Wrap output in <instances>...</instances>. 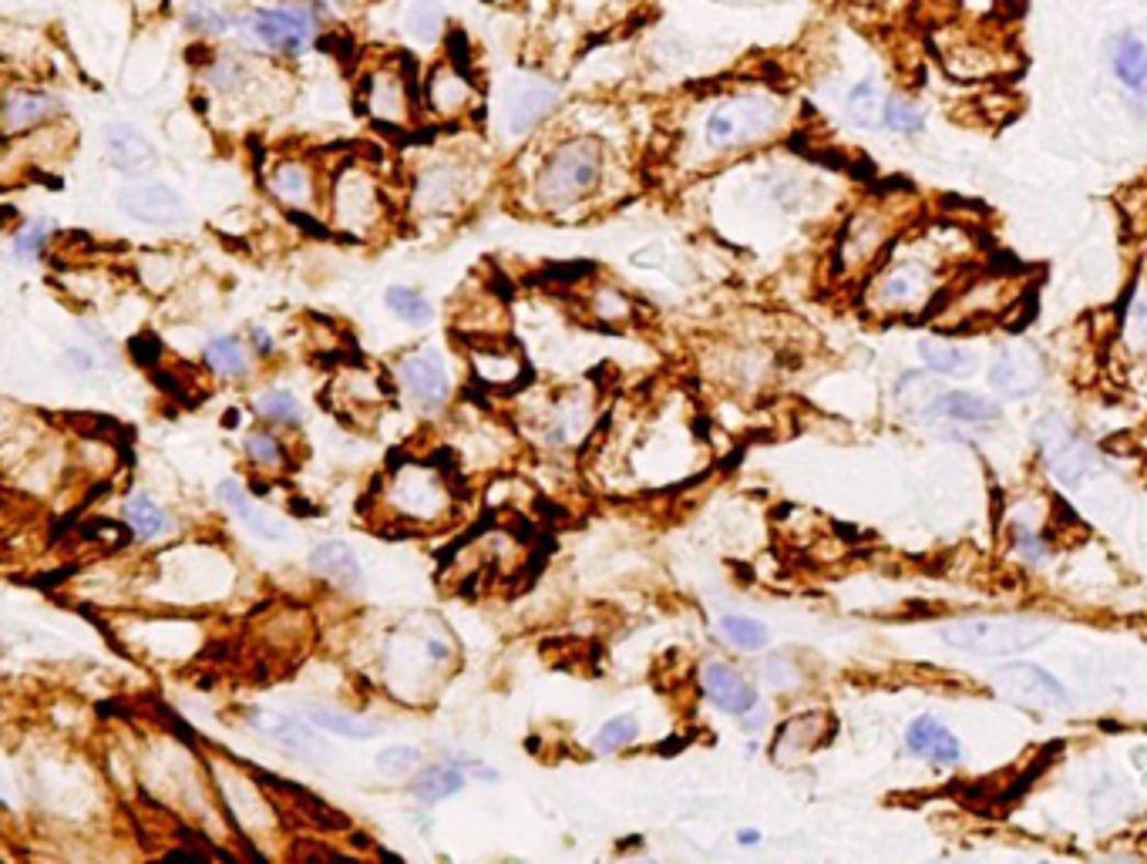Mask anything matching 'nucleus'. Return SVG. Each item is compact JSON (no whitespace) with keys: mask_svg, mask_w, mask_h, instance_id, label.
Listing matches in <instances>:
<instances>
[{"mask_svg":"<svg viewBox=\"0 0 1147 864\" xmlns=\"http://www.w3.org/2000/svg\"><path fill=\"white\" fill-rule=\"evenodd\" d=\"M556 101H559V91L549 81H522L519 88H512L509 101H505V128H509V135H515V138L528 135L545 115L553 112Z\"/></svg>","mask_w":1147,"mask_h":864,"instance_id":"11","label":"nucleus"},{"mask_svg":"<svg viewBox=\"0 0 1147 864\" xmlns=\"http://www.w3.org/2000/svg\"><path fill=\"white\" fill-rule=\"evenodd\" d=\"M316 31V14L303 4H277V8H259L253 14V34L259 44L280 54H300L310 47Z\"/></svg>","mask_w":1147,"mask_h":864,"instance_id":"4","label":"nucleus"},{"mask_svg":"<svg viewBox=\"0 0 1147 864\" xmlns=\"http://www.w3.org/2000/svg\"><path fill=\"white\" fill-rule=\"evenodd\" d=\"M256 414L269 424H300L303 420V407L297 401V394L283 391V388H269L253 401Z\"/></svg>","mask_w":1147,"mask_h":864,"instance_id":"34","label":"nucleus"},{"mask_svg":"<svg viewBox=\"0 0 1147 864\" xmlns=\"http://www.w3.org/2000/svg\"><path fill=\"white\" fill-rule=\"evenodd\" d=\"M385 303H388V310H391L398 319L414 323V327H421V323L431 319V303H427L421 293L408 290V287H391V290L385 293Z\"/></svg>","mask_w":1147,"mask_h":864,"instance_id":"41","label":"nucleus"},{"mask_svg":"<svg viewBox=\"0 0 1147 864\" xmlns=\"http://www.w3.org/2000/svg\"><path fill=\"white\" fill-rule=\"evenodd\" d=\"M310 569L313 575H320L323 582H331L337 588H357L360 585V565H357V556L347 542H320L313 552H310Z\"/></svg>","mask_w":1147,"mask_h":864,"instance_id":"19","label":"nucleus"},{"mask_svg":"<svg viewBox=\"0 0 1147 864\" xmlns=\"http://www.w3.org/2000/svg\"><path fill=\"white\" fill-rule=\"evenodd\" d=\"M700 686L710 704L731 717H744L757 707V689L744 680L740 670L724 660H706L700 666Z\"/></svg>","mask_w":1147,"mask_h":864,"instance_id":"7","label":"nucleus"},{"mask_svg":"<svg viewBox=\"0 0 1147 864\" xmlns=\"http://www.w3.org/2000/svg\"><path fill=\"white\" fill-rule=\"evenodd\" d=\"M68 360H71L75 367H85V370H91V367H94V363H91V357H88V354H81L78 347H71V350H68Z\"/></svg>","mask_w":1147,"mask_h":864,"instance_id":"50","label":"nucleus"},{"mask_svg":"<svg viewBox=\"0 0 1147 864\" xmlns=\"http://www.w3.org/2000/svg\"><path fill=\"white\" fill-rule=\"evenodd\" d=\"M1090 461H1094V455H1090V448L1070 435H1057L1050 445H1047V464L1050 471L1067 481V484H1077L1087 471H1090Z\"/></svg>","mask_w":1147,"mask_h":864,"instance_id":"24","label":"nucleus"},{"mask_svg":"<svg viewBox=\"0 0 1147 864\" xmlns=\"http://www.w3.org/2000/svg\"><path fill=\"white\" fill-rule=\"evenodd\" d=\"M370 94H374V115L377 119H401V108H404V88H401V81H394V78H374V88H370Z\"/></svg>","mask_w":1147,"mask_h":864,"instance_id":"44","label":"nucleus"},{"mask_svg":"<svg viewBox=\"0 0 1147 864\" xmlns=\"http://www.w3.org/2000/svg\"><path fill=\"white\" fill-rule=\"evenodd\" d=\"M737 844H744V848H750V844H760V831H754V828H744V831H737Z\"/></svg>","mask_w":1147,"mask_h":864,"instance_id":"51","label":"nucleus"},{"mask_svg":"<svg viewBox=\"0 0 1147 864\" xmlns=\"http://www.w3.org/2000/svg\"><path fill=\"white\" fill-rule=\"evenodd\" d=\"M448 61L468 75V65H471V51H468V34L465 31H452L448 34Z\"/></svg>","mask_w":1147,"mask_h":864,"instance_id":"48","label":"nucleus"},{"mask_svg":"<svg viewBox=\"0 0 1147 864\" xmlns=\"http://www.w3.org/2000/svg\"><path fill=\"white\" fill-rule=\"evenodd\" d=\"M377 215V189L364 172H344L334 186V220L347 229H364Z\"/></svg>","mask_w":1147,"mask_h":864,"instance_id":"14","label":"nucleus"},{"mask_svg":"<svg viewBox=\"0 0 1147 864\" xmlns=\"http://www.w3.org/2000/svg\"><path fill=\"white\" fill-rule=\"evenodd\" d=\"M592 313L599 319H606V323H616V319H626L633 313V300L626 293H620V290H603V293H595V300H592Z\"/></svg>","mask_w":1147,"mask_h":864,"instance_id":"45","label":"nucleus"},{"mask_svg":"<svg viewBox=\"0 0 1147 864\" xmlns=\"http://www.w3.org/2000/svg\"><path fill=\"white\" fill-rule=\"evenodd\" d=\"M468 357H471L475 377L488 388H515V384L528 381V367H525L519 347H509L499 340H481V344H471Z\"/></svg>","mask_w":1147,"mask_h":864,"instance_id":"9","label":"nucleus"},{"mask_svg":"<svg viewBox=\"0 0 1147 864\" xmlns=\"http://www.w3.org/2000/svg\"><path fill=\"white\" fill-rule=\"evenodd\" d=\"M307 720L326 733H337L347 740H374V737H380V730H385L370 720H360V717H350V714H341L331 707H307Z\"/></svg>","mask_w":1147,"mask_h":864,"instance_id":"30","label":"nucleus"},{"mask_svg":"<svg viewBox=\"0 0 1147 864\" xmlns=\"http://www.w3.org/2000/svg\"><path fill=\"white\" fill-rule=\"evenodd\" d=\"M186 24H189V31H196V34H223V31L230 27V18H226L223 11H215V8L196 4V8L186 14Z\"/></svg>","mask_w":1147,"mask_h":864,"instance_id":"47","label":"nucleus"},{"mask_svg":"<svg viewBox=\"0 0 1147 864\" xmlns=\"http://www.w3.org/2000/svg\"><path fill=\"white\" fill-rule=\"evenodd\" d=\"M882 125L889 132H899V135H918L925 128V112L915 101L892 94V98H886V108H882Z\"/></svg>","mask_w":1147,"mask_h":864,"instance_id":"39","label":"nucleus"},{"mask_svg":"<svg viewBox=\"0 0 1147 864\" xmlns=\"http://www.w3.org/2000/svg\"><path fill=\"white\" fill-rule=\"evenodd\" d=\"M721 636L731 646H737V650H744V653H757V650L768 646V626L750 619V616H724L721 619Z\"/></svg>","mask_w":1147,"mask_h":864,"instance_id":"37","label":"nucleus"},{"mask_svg":"<svg viewBox=\"0 0 1147 864\" xmlns=\"http://www.w3.org/2000/svg\"><path fill=\"white\" fill-rule=\"evenodd\" d=\"M414 202L421 212H442L452 209L458 202V179L452 169H431L427 176H421L417 189H414Z\"/></svg>","mask_w":1147,"mask_h":864,"instance_id":"29","label":"nucleus"},{"mask_svg":"<svg viewBox=\"0 0 1147 864\" xmlns=\"http://www.w3.org/2000/svg\"><path fill=\"white\" fill-rule=\"evenodd\" d=\"M220 502L230 505V508L236 512V518H240L249 531H256L259 538H266V542H287V525L277 521L269 512H263V508L246 495V489H243L240 481L226 478V481L220 484Z\"/></svg>","mask_w":1147,"mask_h":864,"instance_id":"18","label":"nucleus"},{"mask_svg":"<svg viewBox=\"0 0 1147 864\" xmlns=\"http://www.w3.org/2000/svg\"><path fill=\"white\" fill-rule=\"evenodd\" d=\"M943 388L936 381H928V377L922 373H905L899 388H895V397L899 404L909 411V414H939V401H943Z\"/></svg>","mask_w":1147,"mask_h":864,"instance_id":"32","label":"nucleus"},{"mask_svg":"<svg viewBox=\"0 0 1147 864\" xmlns=\"http://www.w3.org/2000/svg\"><path fill=\"white\" fill-rule=\"evenodd\" d=\"M465 98H468V75H465V71H458V68L448 71V68H442V71L431 75V81H427V104H431L438 115L458 112V108L465 104Z\"/></svg>","mask_w":1147,"mask_h":864,"instance_id":"28","label":"nucleus"},{"mask_svg":"<svg viewBox=\"0 0 1147 864\" xmlns=\"http://www.w3.org/2000/svg\"><path fill=\"white\" fill-rule=\"evenodd\" d=\"M246 455L256 468L277 474L290 464V455L283 448V441L272 435V430H253V435L246 438Z\"/></svg>","mask_w":1147,"mask_h":864,"instance_id":"36","label":"nucleus"},{"mask_svg":"<svg viewBox=\"0 0 1147 864\" xmlns=\"http://www.w3.org/2000/svg\"><path fill=\"white\" fill-rule=\"evenodd\" d=\"M996 686L1010 696H1016L1020 704H1064L1067 689L1060 680H1054L1044 666L1033 663H1010L1000 670Z\"/></svg>","mask_w":1147,"mask_h":864,"instance_id":"12","label":"nucleus"},{"mask_svg":"<svg viewBox=\"0 0 1147 864\" xmlns=\"http://www.w3.org/2000/svg\"><path fill=\"white\" fill-rule=\"evenodd\" d=\"M1050 626H1036L1029 619H966L943 629V639L953 650L1003 657L1010 650H1029L1036 639H1044Z\"/></svg>","mask_w":1147,"mask_h":864,"instance_id":"3","label":"nucleus"},{"mask_svg":"<svg viewBox=\"0 0 1147 864\" xmlns=\"http://www.w3.org/2000/svg\"><path fill=\"white\" fill-rule=\"evenodd\" d=\"M374 764L385 777H414L421 771L424 758H421L417 747H388V750L377 753Z\"/></svg>","mask_w":1147,"mask_h":864,"instance_id":"42","label":"nucleus"},{"mask_svg":"<svg viewBox=\"0 0 1147 864\" xmlns=\"http://www.w3.org/2000/svg\"><path fill=\"white\" fill-rule=\"evenodd\" d=\"M599 179H603V145L595 138H572L545 158L535 179V195L549 209L576 205L595 192Z\"/></svg>","mask_w":1147,"mask_h":864,"instance_id":"1","label":"nucleus"},{"mask_svg":"<svg viewBox=\"0 0 1147 864\" xmlns=\"http://www.w3.org/2000/svg\"><path fill=\"white\" fill-rule=\"evenodd\" d=\"M101 138H104V155H108V161H112V166H115L119 172H125V176H142V172H152V169H155V161H158L155 145H152L135 125L112 122V125H104Z\"/></svg>","mask_w":1147,"mask_h":864,"instance_id":"10","label":"nucleus"},{"mask_svg":"<svg viewBox=\"0 0 1147 864\" xmlns=\"http://www.w3.org/2000/svg\"><path fill=\"white\" fill-rule=\"evenodd\" d=\"M249 727H253L259 737H266V740H272V743H280V747H287V750H307V747L313 743V730L303 727L297 717H287V714H280V710H253V714H249Z\"/></svg>","mask_w":1147,"mask_h":864,"instance_id":"22","label":"nucleus"},{"mask_svg":"<svg viewBox=\"0 0 1147 864\" xmlns=\"http://www.w3.org/2000/svg\"><path fill=\"white\" fill-rule=\"evenodd\" d=\"M408 27H411V34L421 37V41H434V37H438L442 27H445V14H442V8H438V0H417V4L408 11Z\"/></svg>","mask_w":1147,"mask_h":864,"instance_id":"43","label":"nucleus"},{"mask_svg":"<svg viewBox=\"0 0 1147 864\" xmlns=\"http://www.w3.org/2000/svg\"><path fill=\"white\" fill-rule=\"evenodd\" d=\"M394 502L401 508V515L408 518H421V521H431L448 512V489L445 481L434 474L431 468H421V464H411L408 471L398 474V484H394Z\"/></svg>","mask_w":1147,"mask_h":864,"instance_id":"6","label":"nucleus"},{"mask_svg":"<svg viewBox=\"0 0 1147 864\" xmlns=\"http://www.w3.org/2000/svg\"><path fill=\"white\" fill-rule=\"evenodd\" d=\"M51 239V226L47 223H27L18 236H14V253L18 259H34L41 256V249L47 246Z\"/></svg>","mask_w":1147,"mask_h":864,"instance_id":"46","label":"nucleus"},{"mask_svg":"<svg viewBox=\"0 0 1147 864\" xmlns=\"http://www.w3.org/2000/svg\"><path fill=\"white\" fill-rule=\"evenodd\" d=\"M586 427H589L586 407H582V404H563V407L556 411V417L549 420V427H545V441L559 445V448L576 445V441L586 435Z\"/></svg>","mask_w":1147,"mask_h":864,"instance_id":"35","label":"nucleus"},{"mask_svg":"<svg viewBox=\"0 0 1147 864\" xmlns=\"http://www.w3.org/2000/svg\"><path fill=\"white\" fill-rule=\"evenodd\" d=\"M636 737H639V720L633 714H620L599 727V733L592 737V747L599 753H616V750H626Z\"/></svg>","mask_w":1147,"mask_h":864,"instance_id":"40","label":"nucleus"},{"mask_svg":"<svg viewBox=\"0 0 1147 864\" xmlns=\"http://www.w3.org/2000/svg\"><path fill=\"white\" fill-rule=\"evenodd\" d=\"M398 381L427 407H442L452 397V377L438 354H414L398 363Z\"/></svg>","mask_w":1147,"mask_h":864,"instance_id":"8","label":"nucleus"},{"mask_svg":"<svg viewBox=\"0 0 1147 864\" xmlns=\"http://www.w3.org/2000/svg\"><path fill=\"white\" fill-rule=\"evenodd\" d=\"M778 119H781V112L771 98L740 94V98H731L710 112L703 135H706L710 148H737V145H750L768 132H775Z\"/></svg>","mask_w":1147,"mask_h":864,"instance_id":"2","label":"nucleus"},{"mask_svg":"<svg viewBox=\"0 0 1147 864\" xmlns=\"http://www.w3.org/2000/svg\"><path fill=\"white\" fill-rule=\"evenodd\" d=\"M269 189L290 209H307L313 202V176L307 166H300V161H283V166L272 169Z\"/></svg>","mask_w":1147,"mask_h":864,"instance_id":"25","label":"nucleus"},{"mask_svg":"<svg viewBox=\"0 0 1147 864\" xmlns=\"http://www.w3.org/2000/svg\"><path fill=\"white\" fill-rule=\"evenodd\" d=\"M125 521H129V528H132V535H138V538H158V535H166L169 528H172V518H169V512L166 508H162L158 502H152L148 495H129V502H125Z\"/></svg>","mask_w":1147,"mask_h":864,"instance_id":"27","label":"nucleus"},{"mask_svg":"<svg viewBox=\"0 0 1147 864\" xmlns=\"http://www.w3.org/2000/svg\"><path fill=\"white\" fill-rule=\"evenodd\" d=\"M202 360L215 377H243L249 370V350L230 334L212 337L202 350Z\"/></svg>","mask_w":1147,"mask_h":864,"instance_id":"26","label":"nucleus"},{"mask_svg":"<svg viewBox=\"0 0 1147 864\" xmlns=\"http://www.w3.org/2000/svg\"><path fill=\"white\" fill-rule=\"evenodd\" d=\"M468 777L461 767L455 764H434V767H424L414 774L411 781V794L421 800V804H438L445 797H455L458 790H465Z\"/></svg>","mask_w":1147,"mask_h":864,"instance_id":"23","label":"nucleus"},{"mask_svg":"<svg viewBox=\"0 0 1147 864\" xmlns=\"http://www.w3.org/2000/svg\"><path fill=\"white\" fill-rule=\"evenodd\" d=\"M918 357L933 373H946V377H969L976 370V354L969 347H962L956 340H943V337H922Z\"/></svg>","mask_w":1147,"mask_h":864,"instance_id":"21","label":"nucleus"},{"mask_svg":"<svg viewBox=\"0 0 1147 864\" xmlns=\"http://www.w3.org/2000/svg\"><path fill=\"white\" fill-rule=\"evenodd\" d=\"M882 108L886 101H879V91H876V81H861L848 91V101H845V112L855 125L861 128H871L876 122H882Z\"/></svg>","mask_w":1147,"mask_h":864,"instance_id":"38","label":"nucleus"},{"mask_svg":"<svg viewBox=\"0 0 1147 864\" xmlns=\"http://www.w3.org/2000/svg\"><path fill=\"white\" fill-rule=\"evenodd\" d=\"M58 98L51 94H41V91H11L8 101H4V125H8V135H18V132H27L41 122H47L54 112H58Z\"/></svg>","mask_w":1147,"mask_h":864,"instance_id":"20","label":"nucleus"},{"mask_svg":"<svg viewBox=\"0 0 1147 864\" xmlns=\"http://www.w3.org/2000/svg\"><path fill=\"white\" fill-rule=\"evenodd\" d=\"M119 205L129 220L145 226H179L186 223V202L166 182H132L119 192Z\"/></svg>","mask_w":1147,"mask_h":864,"instance_id":"5","label":"nucleus"},{"mask_svg":"<svg viewBox=\"0 0 1147 864\" xmlns=\"http://www.w3.org/2000/svg\"><path fill=\"white\" fill-rule=\"evenodd\" d=\"M249 337H253V344L259 347V354H263V357H266V354H272V337H269L263 327H253V330H249Z\"/></svg>","mask_w":1147,"mask_h":864,"instance_id":"49","label":"nucleus"},{"mask_svg":"<svg viewBox=\"0 0 1147 864\" xmlns=\"http://www.w3.org/2000/svg\"><path fill=\"white\" fill-rule=\"evenodd\" d=\"M939 414L949 420H966V424H982V420H996L1000 407L972 391H946L939 401Z\"/></svg>","mask_w":1147,"mask_h":864,"instance_id":"31","label":"nucleus"},{"mask_svg":"<svg viewBox=\"0 0 1147 864\" xmlns=\"http://www.w3.org/2000/svg\"><path fill=\"white\" fill-rule=\"evenodd\" d=\"M811 717H814V714L784 723V730H781V737H778V743H775V758H778L781 764H784L788 758H804V753H811L814 740L822 737V720H817V723L804 733V727L811 723Z\"/></svg>","mask_w":1147,"mask_h":864,"instance_id":"33","label":"nucleus"},{"mask_svg":"<svg viewBox=\"0 0 1147 864\" xmlns=\"http://www.w3.org/2000/svg\"><path fill=\"white\" fill-rule=\"evenodd\" d=\"M928 290H933V269H928L922 259H902L895 262L889 273L882 277L879 283V296L889 303V306H918Z\"/></svg>","mask_w":1147,"mask_h":864,"instance_id":"16","label":"nucleus"},{"mask_svg":"<svg viewBox=\"0 0 1147 864\" xmlns=\"http://www.w3.org/2000/svg\"><path fill=\"white\" fill-rule=\"evenodd\" d=\"M1040 381H1044V367H1040V360H1036V354L1026 347H1006L990 370V384L1010 397L1033 394L1036 388H1040Z\"/></svg>","mask_w":1147,"mask_h":864,"instance_id":"15","label":"nucleus"},{"mask_svg":"<svg viewBox=\"0 0 1147 864\" xmlns=\"http://www.w3.org/2000/svg\"><path fill=\"white\" fill-rule=\"evenodd\" d=\"M1111 71L1134 104L1147 108V44L1137 34H1121L1111 47Z\"/></svg>","mask_w":1147,"mask_h":864,"instance_id":"17","label":"nucleus"},{"mask_svg":"<svg viewBox=\"0 0 1147 864\" xmlns=\"http://www.w3.org/2000/svg\"><path fill=\"white\" fill-rule=\"evenodd\" d=\"M905 743L915 758L928 761L933 767H956L962 761V743L949 727H943L936 717H918L905 730Z\"/></svg>","mask_w":1147,"mask_h":864,"instance_id":"13","label":"nucleus"}]
</instances>
